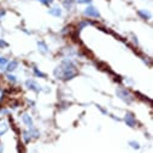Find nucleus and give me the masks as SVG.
Masks as SVG:
<instances>
[{"mask_svg":"<svg viewBox=\"0 0 153 153\" xmlns=\"http://www.w3.org/2000/svg\"><path fill=\"white\" fill-rule=\"evenodd\" d=\"M77 74L79 71H77V68H76V64L70 57H65L62 60V64L58 65L53 71V75L56 79L64 80V81L72 80L74 77L77 76Z\"/></svg>","mask_w":153,"mask_h":153,"instance_id":"f257e3e1","label":"nucleus"},{"mask_svg":"<svg viewBox=\"0 0 153 153\" xmlns=\"http://www.w3.org/2000/svg\"><path fill=\"white\" fill-rule=\"evenodd\" d=\"M116 94H117V97H118L121 100H123V101L127 102V104H131V102L134 101V97H133V94H131L127 88H124V87H120V88H117Z\"/></svg>","mask_w":153,"mask_h":153,"instance_id":"f03ea898","label":"nucleus"},{"mask_svg":"<svg viewBox=\"0 0 153 153\" xmlns=\"http://www.w3.org/2000/svg\"><path fill=\"white\" fill-rule=\"evenodd\" d=\"M83 13H85L86 17H89V18H99L100 17L99 10L97 7H94L93 5H87V7L85 9Z\"/></svg>","mask_w":153,"mask_h":153,"instance_id":"7ed1b4c3","label":"nucleus"},{"mask_svg":"<svg viewBox=\"0 0 153 153\" xmlns=\"http://www.w3.org/2000/svg\"><path fill=\"white\" fill-rule=\"evenodd\" d=\"M25 87L29 89V91H33V92H35V93H39V92H41L42 91V88H41V86L37 83L35 80H27L25 81Z\"/></svg>","mask_w":153,"mask_h":153,"instance_id":"20e7f679","label":"nucleus"},{"mask_svg":"<svg viewBox=\"0 0 153 153\" xmlns=\"http://www.w3.org/2000/svg\"><path fill=\"white\" fill-rule=\"evenodd\" d=\"M48 13L56 18H59L63 16V7H60L59 5H51L48 7Z\"/></svg>","mask_w":153,"mask_h":153,"instance_id":"39448f33","label":"nucleus"},{"mask_svg":"<svg viewBox=\"0 0 153 153\" xmlns=\"http://www.w3.org/2000/svg\"><path fill=\"white\" fill-rule=\"evenodd\" d=\"M124 122H126L127 126L130 127V128L136 127V118H135V116H134L131 112H127V113H126V116H124Z\"/></svg>","mask_w":153,"mask_h":153,"instance_id":"423d86ee","label":"nucleus"},{"mask_svg":"<svg viewBox=\"0 0 153 153\" xmlns=\"http://www.w3.org/2000/svg\"><path fill=\"white\" fill-rule=\"evenodd\" d=\"M21 120H22L23 124H24L27 128H31V127H34L33 117L30 116L29 113H23V114H22V117H21Z\"/></svg>","mask_w":153,"mask_h":153,"instance_id":"0eeeda50","label":"nucleus"},{"mask_svg":"<svg viewBox=\"0 0 153 153\" xmlns=\"http://www.w3.org/2000/svg\"><path fill=\"white\" fill-rule=\"evenodd\" d=\"M18 65H19L18 60H16V59H12L11 62H7V64H6V66H5V70H6L7 72H13L15 70H17Z\"/></svg>","mask_w":153,"mask_h":153,"instance_id":"6e6552de","label":"nucleus"},{"mask_svg":"<svg viewBox=\"0 0 153 153\" xmlns=\"http://www.w3.org/2000/svg\"><path fill=\"white\" fill-rule=\"evenodd\" d=\"M137 16H139L141 19H145V21H148V19H151V17H152L151 12H149L148 10H146V9L139 10V11H137Z\"/></svg>","mask_w":153,"mask_h":153,"instance_id":"1a4fd4ad","label":"nucleus"},{"mask_svg":"<svg viewBox=\"0 0 153 153\" xmlns=\"http://www.w3.org/2000/svg\"><path fill=\"white\" fill-rule=\"evenodd\" d=\"M75 0H63V9L66 11H71L75 6Z\"/></svg>","mask_w":153,"mask_h":153,"instance_id":"9d476101","label":"nucleus"},{"mask_svg":"<svg viewBox=\"0 0 153 153\" xmlns=\"http://www.w3.org/2000/svg\"><path fill=\"white\" fill-rule=\"evenodd\" d=\"M37 47H39V51L41 52V53H47L48 51H50V48H48V45L44 41V40H40V41H37Z\"/></svg>","mask_w":153,"mask_h":153,"instance_id":"9b49d317","label":"nucleus"},{"mask_svg":"<svg viewBox=\"0 0 153 153\" xmlns=\"http://www.w3.org/2000/svg\"><path fill=\"white\" fill-rule=\"evenodd\" d=\"M7 130H9V126H7V123L4 122V121H0V136H3Z\"/></svg>","mask_w":153,"mask_h":153,"instance_id":"f8f14e48","label":"nucleus"},{"mask_svg":"<svg viewBox=\"0 0 153 153\" xmlns=\"http://www.w3.org/2000/svg\"><path fill=\"white\" fill-rule=\"evenodd\" d=\"M33 72H34V76H36V77H40V79L46 77V75H45L41 70L37 69V68H33Z\"/></svg>","mask_w":153,"mask_h":153,"instance_id":"ddd939ff","label":"nucleus"},{"mask_svg":"<svg viewBox=\"0 0 153 153\" xmlns=\"http://www.w3.org/2000/svg\"><path fill=\"white\" fill-rule=\"evenodd\" d=\"M6 79H7V81L11 82V83H16V82H17V77H16V76H15L12 72H7Z\"/></svg>","mask_w":153,"mask_h":153,"instance_id":"4468645a","label":"nucleus"},{"mask_svg":"<svg viewBox=\"0 0 153 153\" xmlns=\"http://www.w3.org/2000/svg\"><path fill=\"white\" fill-rule=\"evenodd\" d=\"M22 137H23V141H24V142H30V141H31V137H30L28 130H23V131H22Z\"/></svg>","mask_w":153,"mask_h":153,"instance_id":"2eb2a0df","label":"nucleus"},{"mask_svg":"<svg viewBox=\"0 0 153 153\" xmlns=\"http://www.w3.org/2000/svg\"><path fill=\"white\" fill-rule=\"evenodd\" d=\"M129 146L133 148V149H140V142L139 141H135V140H131V141H129Z\"/></svg>","mask_w":153,"mask_h":153,"instance_id":"dca6fc26","label":"nucleus"},{"mask_svg":"<svg viewBox=\"0 0 153 153\" xmlns=\"http://www.w3.org/2000/svg\"><path fill=\"white\" fill-rule=\"evenodd\" d=\"M7 58L6 57H0V69H5V66H6V64H7Z\"/></svg>","mask_w":153,"mask_h":153,"instance_id":"f3484780","label":"nucleus"},{"mask_svg":"<svg viewBox=\"0 0 153 153\" xmlns=\"http://www.w3.org/2000/svg\"><path fill=\"white\" fill-rule=\"evenodd\" d=\"M92 1L93 0H75V3L79 5H91Z\"/></svg>","mask_w":153,"mask_h":153,"instance_id":"a211bd4d","label":"nucleus"},{"mask_svg":"<svg viewBox=\"0 0 153 153\" xmlns=\"http://www.w3.org/2000/svg\"><path fill=\"white\" fill-rule=\"evenodd\" d=\"M39 3H41L42 5H45V6H51L52 4H53V0H37Z\"/></svg>","mask_w":153,"mask_h":153,"instance_id":"6ab92c4d","label":"nucleus"},{"mask_svg":"<svg viewBox=\"0 0 153 153\" xmlns=\"http://www.w3.org/2000/svg\"><path fill=\"white\" fill-rule=\"evenodd\" d=\"M6 47H9L7 41H5L4 39H0V48H6Z\"/></svg>","mask_w":153,"mask_h":153,"instance_id":"aec40b11","label":"nucleus"},{"mask_svg":"<svg viewBox=\"0 0 153 153\" xmlns=\"http://www.w3.org/2000/svg\"><path fill=\"white\" fill-rule=\"evenodd\" d=\"M5 15H6V11L4 9H0V21H1L5 17Z\"/></svg>","mask_w":153,"mask_h":153,"instance_id":"412c9836","label":"nucleus"},{"mask_svg":"<svg viewBox=\"0 0 153 153\" xmlns=\"http://www.w3.org/2000/svg\"><path fill=\"white\" fill-rule=\"evenodd\" d=\"M0 99H1V92H0Z\"/></svg>","mask_w":153,"mask_h":153,"instance_id":"4be33fe9","label":"nucleus"},{"mask_svg":"<svg viewBox=\"0 0 153 153\" xmlns=\"http://www.w3.org/2000/svg\"><path fill=\"white\" fill-rule=\"evenodd\" d=\"M6 1H7V0H6Z\"/></svg>","mask_w":153,"mask_h":153,"instance_id":"5701e85b","label":"nucleus"}]
</instances>
